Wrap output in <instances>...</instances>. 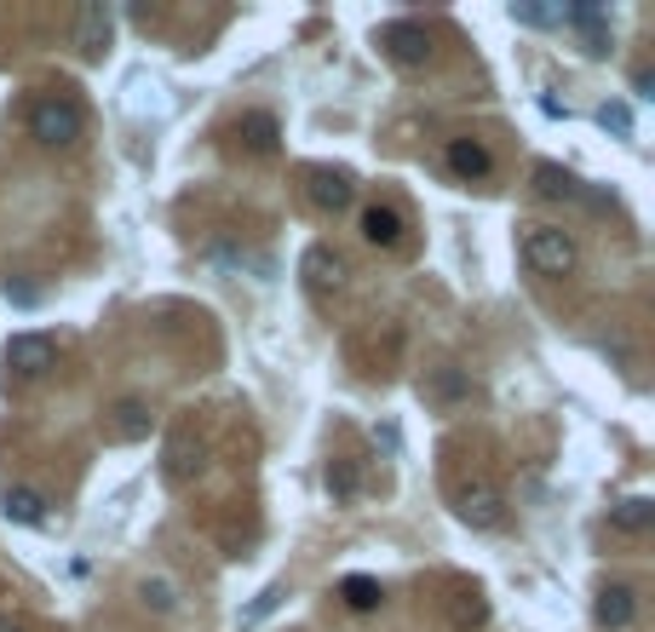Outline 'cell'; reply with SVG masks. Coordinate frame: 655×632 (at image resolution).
I'll return each mask as SVG.
<instances>
[{"label":"cell","mask_w":655,"mask_h":632,"mask_svg":"<svg viewBox=\"0 0 655 632\" xmlns=\"http://www.w3.org/2000/svg\"><path fill=\"white\" fill-rule=\"evenodd\" d=\"M149 432H156V414H149L144 397H121L115 409H110V437L138 443V437H149Z\"/></svg>","instance_id":"obj_11"},{"label":"cell","mask_w":655,"mask_h":632,"mask_svg":"<svg viewBox=\"0 0 655 632\" xmlns=\"http://www.w3.org/2000/svg\"><path fill=\"white\" fill-rule=\"evenodd\" d=\"M380 46H386V58L397 69H425V58H432V30L414 23V18H397V23L380 30Z\"/></svg>","instance_id":"obj_4"},{"label":"cell","mask_w":655,"mask_h":632,"mask_svg":"<svg viewBox=\"0 0 655 632\" xmlns=\"http://www.w3.org/2000/svg\"><path fill=\"white\" fill-rule=\"evenodd\" d=\"M201 466H208V448H201V437L190 432V425H179V432L167 437V484H190V477H201Z\"/></svg>","instance_id":"obj_8"},{"label":"cell","mask_w":655,"mask_h":632,"mask_svg":"<svg viewBox=\"0 0 655 632\" xmlns=\"http://www.w3.org/2000/svg\"><path fill=\"white\" fill-rule=\"evenodd\" d=\"M489 621V598L477 587H455V598H448V627L455 632H477Z\"/></svg>","instance_id":"obj_16"},{"label":"cell","mask_w":655,"mask_h":632,"mask_svg":"<svg viewBox=\"0 0 655 632\" xmlns=\"http://www.w3.org/2000/svg\"><path fill=\"white\" fill-rule=\"evenodd\" d=\"M328 489H334V500H357V472H351V466H328Z\"/></svg>","instance_id":"obj_21"},{"label":"cell","mask_w":655,"mask_h":632,"mask_svg":"<svg viewBox=\"0 0 655 632\" xmlns=\"http://www.w3.org/2000/svg\"><path fill=\"white\" fill-rule=\"evenodd\" d=\"M610 529H621V535H644V529H655V500L650 495H626L610 506Z\"/></svg>","instance_id":"obj_14"},{"label":"cell","mask_w":655,"mask_h":632,"mask_svg":"<svg viewBox=\"0 0 655 632\" xmlns=\"http://www.w3.org/2000/svg\"><path fill=\"white\" fill-rule=\"evenodd\" d=\"M306 196H311V208L340 213V208H351L357 185H351V173H340V167H311V173H306Z\"/></svg>","instance_id":"obj_9"},{"label":"cell","mask_w":655,"mask_h":632,"mask_svg":"<svg viewBox=\"0 0 655 632\" xmlns=\"http://www.w3.org/2000/svg\"><path fill=\"white\" fill-rule=\"evenodd\" d=\"M535 190H541L546 201H575V196H581V179H575V173H564L558 162H541V167H535Z\"/></svg>","instance_id":"obj_18"},{"label":"cell","mask_w":655,"mask_h":632,"mask_svg":"<svg viewBox=\"0 0 655 632\" xmlns=\"http://www.w3.org/2000/svg\"><path fill=\"white\" fill-rule=\"evenodd\" d=\"M299 276H306V288H311L317 299H328V293L345 288L351 265H345V253H334V247H311L306 259H299Z\"/></svg>","instance_id":"obj_7"},{"label":"cell","mask_w":655,"mask_h":632,"mask_svg":"<svg viewBox=\"0 0 655 632\" xmlns=\"http://www.w3.org/2000/svg\"><path fill=\"white\" fill-rule=\"evenodd\" d=\"M455 512L471 529H500L507 523V495H500V484H489V477H471V484L455 489Z\"/></svg>","instance_id":"obj_3"},{"label":"cell","mask_w":655,"mask_h":632,"mask_svg":"<svg viewBox=\"0 0 655 632\" xmlns=\"http://www.w3.org/2000/svg\"><path fill=\"white\" fill-rule=\"evenodd\" d=\"M598 121H603V126H615V133H621V138H626V133H633V115H626L621 104H603V110H598Z\"/></svg>","instance_id":"obj_23"},{"label":"cell","mask_w":655,"mask_h":632,"mask_svg":"<svg viewBox=\"0 0 655 632\" xmlns=\"http://www.w3.org/2000/svg\"><path fill=\"white\" fill-rule=\"evenodd\" d=\"M110 35H115V18L104 0H87L81 12H75V53H81L87 64H98L110 53Z\"/></svg>","instance_id":"obj_6"},{"label":"cell","mask_w":655,"mask_h":632,"mask_svg":"<svg viewBox=\"0 0 655 632\" xmlns=\"http://www.w3.org/2000/svg\"><path fill=\"white\" fill-rule=\"evenodd\" d=\"M443 162H448V173H455V179H466V185H477V179H489V173H495L489 144H477V138H448Z\"/></svg>","instance_id":"obj_10"},{"label":"cell","mask_w":655,"mask_h":632,"mask_svg":"<svg viewBox=\"0 0 655 632\" xmlns=\"http://www.w3.org/2000/svg\"><path fill=\"white\" fill-rule=\"evenodd\" d=\"M7 368L18 379H41L46 368H58V340L53 334H12L7 340Z\"/></svg>","instance_id":"obj_5"},{"label":"cell","mask_w":655,"mask_h":632,"mask_svg":"<svg viewBox=\"0 0 655 632\" xmlns=\"http://www.w3.org/2000/svg\"><path fill=\"white\" fill-rule=\"evenodd\" d=\"M0 632H23V627H18V621H7V616H0Z\"/></svg>","instance_id":"obj_24"},{"label":"cell","mask_w":655,"mask_h":632,"mask_svg":"<svg viewBox=\"0 0 655 632\" xmlns=\"http://www.w3.org/2000/svg\"><path fill=\"white\" fill-rule=\"evenodd\" d=\"M138 598H144L156 616H167L173 603H179V598H173V580H162V575H156V580H138Z\"/></svg>","instance_id":"obj_20"},{"label":"cell","mask_w":655,"mask_h":632,"mask_svg":"<svg viewBox=\"0 0 655 632\" xmlns=\"http://www.w3.org/2000/svg\"><path fill=\"white\" fill-rule=\"evenodd\" d=\"M633 616H639V592H633V587H603L598 603H592V621L610 627V632H621Z\"/></svg>","instance_id":"obj_13"},{"label":"cell","mask_w":655,"mask_h":632,"mask_svg":"<svg viewBox=\"0 0 655 632\" xmlns=\"http://www.w3.org/2000/svg\"><path fill=\"white\" fill-rule=\"evenodd\" d=\"M340 598L351 603V610H380V580H368V575H345V587H340Z\"/></svg>","instance_id":"obj_19"},{"label":"cell","mask_w":655,"mask_h":632,"mask_svg":"<svg viewBox=\"0 0 655 632\" xmlns=\"http://www.w3.org/2000/svg\"><path fill=\"white\" fill-rule=\"evenodd\" d=\"M518 253H523V265L535 276H569L575 265H581V247H575V236L558 231V224H529Z\"/></svg>","instance_id":"obj_1"},{"label":"cell","mask_w":655,"mask_h":632,"mask_svg":"<svg viewBox=\"0 0 655 632\" xmlns=\"http://www.w3.org/2000/svg\"><path fill=\"white\" fill-rule=\"evenodd\" d=\"M402 231H409V224H402V213H397V208H380V201H374V208L363 213V236H368L374 247H397V242H402Z\"/></svg>","instance_id":"obj_17"},{"label":"cell","mask_w":655,"mask_h":632,"mask_svg":"<svg viewBox=\"0 0 655 632\" xmlns=\"http://www.w3.org/2000/svg\"><path fill=\"white\" fill-rule=\"evenodd\" d=\"M236 138H242L247 156H276V144H282V126H276L270 110H247V115L236 121Z\"/></svg>","instance_id":"obj_12"},{"label":"cell","mask_w":655,"mask_h":632,"mask_svg":"<svg viewBox=\"0 0 655 632\" xmlns=\"http://www.w3.org/2000/svg\"><path fill=\"white\" fill-rule=\"evenodd\" d=\"M81 126H87V115H81V104L75 98H35L30 104V138L35 144H46V149H64V144H75L81 138Z\"/></svg>","instance_id":"obj_2"},{"label":"cell","mask_w":655,"mask_h":632,"mask_svg":"<svg viewBox=\"0 0 655 632\" xmlns=\"http://www.w3.org/2000/svg\"><path fill=\"white\" fill-rule=\"evenodd\" d=\"M0 512H7V523L41 529L46 523V495L41 489H7V495H0Z\"/></svg>","instance_id":"obj_15"},{"label":"cell","mask_w":655,"mask_h":632,"mask_svg":"<svg viewBox=\"0 0 655 632\" xmlns=\"http://www.w3.org/2000/svg\"><path fill=\"white\" fill-rule=\"evenodd\" d=\"M512 18H518V23H564L558 7H512Z\"/></svg>","instance_id":"obj_22"}]
</instances>
